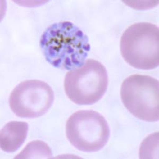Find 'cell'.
Returning <instances> with one entry per match:
<instances>
[{"label":"cell","instance_id":"cell-1","mask_svg":"<svg viewBox=\"0 0 159 159\" xmlns=\"http://www.w3.org/2000/svg\"><path fill=\"white\" fill-rule=\"evenodd\" d=\"M40 46L49 64L65 70L81 66L91 49L87 35L69 21L57 22L47 28L41 36Z\"/></svg>","mask_w":159,"mask_h":159},{"label":"cell","instance_id":"cell-2","mask_svg":"<svg viewBox=\"0 0 159 159\" xmlns=\"http://www.w3.org/2000/svg\"><path fill=\"white\" fill-rule=\"evenodd\" d=\"M121 55L135 69L149 70L159 65V29L150 22H138L129 26L120 41Z\"/></svg>","mask_w":159,"mask_h":159},{"label":"cell","instance_id":"cell-3","mask_svg":"<svg viewBox=\"0 0 159 159\" xmlns=\"http://www.w3.org/2000/svg\"><path fill=\"white\" fill-rule=\"evenodd\" d=\"M108 86L107 70L100 62L87 60L81 66L65 75L64 87L69 99L79 105H91L99 101Z\"/></svg>","mask_w":159,"mask_h":159},{"label":"cell","instance_id":"cell-4","mask_svg":"<svg viewBox=\"0 0 159 159\" xmlns=\"http://www.w3.org/2000/svg\"><path fill=\"white\" fill-rule=\"evenodd\" d=\"M121 101L129 112L148 122L159 119V82L155 78L140 74L129 76L120 88Z\"/></svg>","mask_w":159,"mask_h":159},{"label":"cell","instance_id":"cell-5","mask_svg":"<svg viewBox=\"0 0 159 159\" xmlns=\"http://www.w3.org/2000/svg\"><path fill=\"white\" fill-rule=\"evenodd\" d=\"M66 134L70 144L82 152H95L108 141L110 129L105 118L93 110H80L69 117Z\"/></svg>","mask_w":159,"mask_h":159},{"label":"cell","instance_id":"cell-6","mask_svg":"<svg viewBox=\"0 0 159 159\" xmlns=\"http://www.w3.org/2000/svg\"><path fill=\"white\" fill-rule=\"evenodd\" d=\"M54 100V93L45 82L29 80L15 87L9 103L12 112L25 118L39 117L48 111Z\"/></svg>","mask_w":159,"mask_h":159},{"label":"cell","instance_id":"cell-7","mask_svg":"<svg viewBox=\"0 0 159 159\" xmlns=\"http://www.w3.org/2000/svg\"><path fill=\"white\" fill-rule=\"evenodd\" d=\"M27 123L13 121L6 124L0 132V147L8 153L15 152L24 144L27 136Z\"/></svg>","mask_w":159,"mask_h":159},{"label":"cell","instance_id":"cell-8","mask_svg":"<svg viewBox=\"0 0 159 159\" xmlns=\"http://www.w3.org/2000/svg\"><path fill=\"white\" fill-rule=\"evenodd\" d=\"M37 156L40 158H50L52 156L49 147L43 141L31 142L15 158H37Z\"/></svg>","mask_w":159,"mask_h":159}]
</instances>
